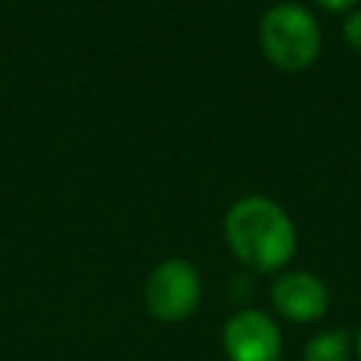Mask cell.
Segmentation results:
<instances>
[{"label":"cell","instance_id":"1","mask_svg":"<svg viewBox=\"0 0 361 361\" xmlns=\"http://www.w3.org/2000/svg\"><path fill=\"white\" fill-rule=\"evenodd\" d=\"M231 254L251 271L271 274L290 262L296 251V226L288 212L262 195H245L231 203L223 220Z\"/></svg>","mask_w":361,"mask_h":361},{"label":"cell","instance_id":"3","mask_svg":"<svg viewBox=\"0 0 361 361\" xmlns=\"http://www.w3.org/2000/svg\"><path fill=\"white\" fill-rule=\"evenodd\" d=\"M200 274L189 259L172 257L152 268L144 285L147 310L161 322H183L200 302Z\"/></svg>","mask_w":361,"mask_h":361},{"label":"cell","instance_id":"2","mask_svg":"<svg viewBox=\"0 0 361 361\" xmlns=\"http://www.w3.org/2000/svg\"><path fill=\"white\" fill-rule=\"evenodd\" d=\"M322 31L316 17L296 3L271 6L259 20V48L279 71H305L319 56Z\"/></svg>","mask_w":361,"mask_h":361},{"label":"cell","instance_id":"7","mask_svg":"<svg viewBox=\"0 0 361 361\" xmlns=\"http://www.w3.org/2000/svg\"><path fill=\"white\" fill-rule=\"evenodd\" d=\"M341 34L353 51H361V8L347 14V20L341 23Z\"/></svg>","mask_w":361,"mask_h":361},{"label":"cell","instance_id":"8","mask_svg":"<svg viewBox=\"0 0 361 361\" xmlns=\"http://www.w3.org/2000/svg\"><path fill=\"white\" fill-rule=\"evenodd\" d=\"M319 6H324V8H330V11H347V8H353L358 0H316Z\"/></svg>","mask_w":361,"mask_h":361},{"label":"cell","instance_id":"6","mask_svg":"<svg viewBox=\"0 0 361 361\" xmlns=\"http://www.w3.org/2000/svg\"><path fill=\"white\" fill-rule=\"evenodd\" d=\"M350 336L344 330H322L307 338L302 361H350Z\"/></svg>","mask_w":361,"mask_h":361},{"label":"cell","instance_id":"5","mask_svg":"<svg viewBox=\"0 0 361 361\" xmlns=\"http://www.w3.org/2000/svg\"><path fill=\"white\" fill-rule=\"evenodd\" d=\"M271 305L282 319L307 324L327 313L330 290L324 279L310 271H285L271 285Z\"/></svg>","mask_w":361,"mask_h":361},{"label":"cell","instance_id":"4","mask_svg":"<svg viewBox=\"0 0 361 361\" xmlns=\"http://www.w3.org/2000/svg\"><path fill=\"white\" fill-rule=\"evenodd\" d=\"M223 350L228 361H279L282 333L265 310L243 307L223 324Z\"/></svg>","mask_w":361,"mask_h":361},{"label":"cell","instance_id":"9","mask_svg":"<svg viewBox=\"0 0 361 361\" xmlns=\"http://www.w3.org/2000/svg\"><path fill=\"white\" fill-rule=\"evenodd\" d=\"M353 350L358 353V358H361V327L355 330V341H353Z\"/></svg>","mask_w":361,"mask_h":361}]
</instances>
